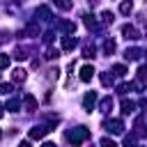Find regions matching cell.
Here are the masks:
<instances>
[{"instance_id": "1", "label": "cell", "mask_w": 147, "mask_h": 147, "mask_svg": "<svg viewBox=\"0 0 147 147\" xmlns=\"http://www.w3.org/2000/svg\"><path fill=\"white\" fill-rule=\"evenodd\" d=\"M87 136H90V131H87L85 126H78L76 131H71V133H69V140H71L74 145H78V142H80V140H85Z\"/></svg>"}, {"instance_id": "2", "label": "cell", "mask_w": 147, "mask_h": 147, "mask_svg": "<svg viewBox=\"0 0 147 147\" xmlns=\"http://www.w3.org/2000/svg\"><path fill=\"white\" fill-rule=\"evenodd\" d=\"M92 76H94V67H92V64H83V67H80V80H83V83H90Z\"/></svg>"}, {"instance_id": "3", "label": "cell", "mask_w": 147, "mask_h": 147, "mask_svg": "<svg viewBox=\"0 0 147 147\" xmlns=\"http://www.w3.org/2000/svg\"><path fill=\"white\" fill-rule=\"evenodd\" d=\"M48 131H51V129H46V126H34V129H30V138H32V140H39V138H44Z\"/></svg>"}, {"instance_id": "4", "label": "cell", "mask_w": 147, "mask_h": 147, "mask_svg": "<svg viewBox=\"0 0 147 147\" xmlns=\"http://www.w3.org/2000/svg\"><path fill=\"white\" fill-rule=\"evenodd\" d=\"M94 103H96V94H94V92H90V94L85 96V101H83V106H85V110H87V113H92V108H94Z\"/></svg>"}, {"instance_id": "5", "label": "cell", "mask_w": 147, "mask_h": 147, "mask_svg": "<svg viewBox=\"0 0 147 147\" xmlns=\"http://www.w3.org/2000/svg\"><path fill=\"white\" fill-rule=\"evenodd\" d=\"M74 46H76V39L74 37H62V48L64 51H71Z\"/></svg>"}, {"instance_id": "6", "label": "cell", "mask_w": 147, "mask_h": 147, "mask_svg": "<svg viewBox=\"0 0 147 147\" xmlns=\"http://www.w3.org/2000/svg\"><path fill=\"white\" fill-rule=\"evenodd\" d=\"M122 32L126 34V39H136V34H138V32H136L131 25H124V30H122Z\"/></svg>"}, {"instance_id": "7", "label": "cell", "mask_w": 147, "mask_h": 147, "mask_svg": "<svg viewBox=\"0 0 147 147\" xmlns=\"http://www.w3.org/2000/svg\"><path fill=\"white\" fill-rule=\"evenodd\" d=\"M14 80H16V83H23V80H25V71H23V69H16V71H14Z\"/></svg>"}, {"instance_id": "8", "label": "cell", "mask_w": 147, "mask_h": 147, "mask_svg": "<svg viewBox=\"0 0 147 147\" xmlns=\"http://www.w3.org/2000/svg\"><path fill=\"white\" fill-rule=\"evenodd\" d=\"M34 106H37V101H34V96H32V94H28V96H25V108H28V110H32Z\"/></svg>"}, {"instance_id": "9", "label": "cell", "mask_w": 147, "mask_h": 147, "mask_svg": "<svg viewBox=\"0 0 147 147\" xmlns=\"http://www.w3.org/2000/svg\"><path fill=\"white\" fill-rule=\"evenodd\" d=\"M9 67V57L7 55H0V69H7Z\"/></svg>"}, {"instance_id": "10", "label": "cell", "mask_w": 147, "mask_h": 147, "mask_svg": "<svg viewBox=\"0 0 147 147\" xmlns=\"http://www.w3.org/2000/svg\"><path fill=\"white\" fill-rule=\"evenodd\" d=\"M122 110H124V113H131V110H133V103H131V101H124V103H122Z\"/></svg>"}, {"instance_id": "11", "label": "cell", "mask_w": 147, "mask_h": 147, "mask_svg": "<svg viewBox=\"0 0 147 147\" xmlns=\"http://www.w3.org/2000/svg\"><path fill=\"white\" fill-rule=\"evenodd\" d=\"M9 92H11V85H9V83L0 85V94H9Z\"/></svg>"}, {"instance_id": "12", "label": "cell", "mask_w": 147, "mask_h": 147, "mask_svg": "<svg viewBox=\"0 0 147 147\" xmlns=\"http://www.w3.org/2000/svg\"><path fill=\"white\" fill-rule=\"evenodd\" d=\"M101 147H117V145H115L110 138H103V140H101Z\"/></svg>"}, {"instance_id": "13", "label": "cell", "mask_w": 147, "mask_h": 147, "mask_svg": "<svg viewBox=\"0 0 147 147\" xmlns=\"http://www.w3.org/2000/svg\"><path fill=\"white\" fill-rule=\"evenodd\" d=\"M119 9H122V14H129V11H131V2H122Z\"/></svg>"}, {"instance_id": "14", "label": "cell", "mask_w": 147, "mask_h": 147, "mask_svg": "<svg viewBox=\"0 0 147 147\" xmlns=\"http://www.w3.org/2000/svg\"><path fill=\"white\" fill-rule=\"evenodd\" d=\"M7 108H11V110H16V108H18V101H16V99H9V103H7Z\"/></svg>"}, {"instance_id": "15", "label": "cell", "mask_w": 147, "mask_h": 147, "mask_svg": "<svg viewBox=\"0 0 147 147\" xmlns=\"http://www.w3.org/2000/svg\"><path fill=\"white\" fill-rule=\"evenodd\" d=\"M103 21H113V11H103Z\"/></svg>"}, {"instance_id": "16", "label": "cell", "mask_w": 147, "mask_h": 147, "mask_svg": "<svg viewBox=\"0 0 147 147\" xmlns=\"http://www.w3.org/2000/svg\"><path fill=\"white\" fill-rule=\"evenodd\" d=\"M18 147H30V142H28V140H23V142H21Z\"/></svg>"}, {"instance_id": "17", "label": "cell", "mask_w": 147, "mask_h": 147, "mask_svg": "<svg viewBox=\"0 0 147 147\" xmlns=\"http://www.w3.org/2000/svg\"><path fill=\"white\" fill-rule=\"evenodd\" d=\"M44 147H55V145H51V142H46V145H44Z\"/></svg>"}, {"instance_id": "18", "label": "cell", "mask_w": 147, "mask_h": 147, "mask_svg": "<svg viewBox=\"0 0 147 147\" xmlns=\"http://www.w3.org/2000/svg\"><path fill=\"white\" fill-rule=\"evenodd\" d=\"M0 138H2V131H0Z\"/></svg>"}]
</instances>
